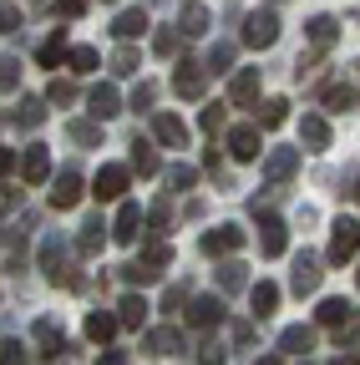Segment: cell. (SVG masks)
Here are the masks:
<instances>
[{
  "label": "cell",
  "instance_id": "6da1fadb",
  "mask_svg": "<svg viewBox=\"0 0 360 365\" xmlns=\"http://www.w3.org/2000/svg\"><path fill=\"white\" fill-rule=\"evenodd\" d=\"M41 269H46V279H51L56 289H76V284H81L76 269H71V254H66V244H61V234L41 239Z\"/></svg>",
  "mask_w": 360,
  "mask_h": 365
},
{
  "label": "cell",
  "instance_id": "7a4b0ae2",
  "mask_svg": "<svg viewBox=\"0 0 360 365\" xmlns=\"http://www.w3.org/2000/svg\"><path fill=\"white\" fill-rule=\"evenodd\" d=\"M360 254V218H335V234H330V264L340 269V264H350Z\"/></svg>",
  "mask_w": 360,
  "mask_h": 365
},
{
  "label": "cell",
  "instance_id": "3957f363",
  "mask_svg": "<svg viewBox=\"0 0 360 365\" xmlns=\"http://www.w3.org/2000/svg\"><path fill=\"white\" fill-rule=\"evenodd\" d=\"M279 41V16L274 11H249V21H244V46H254V51H264V46H274Z\"/></svg>",
  "mask_w": 360,
  "mask_h": 365
},
{
  "label": "cell",
  "instance_id": "277c9868",
  "mask_svg": "<svg viewBox=\"0 0 360 365\" xmlns=\"http://www.w3.org/2000/svg\"><path fill=\"white\" fill-rule=\"evenodd\" d=\"M259 218V249H264V259H279L284 249H289V228H284V218L279 213H254Z\"/></svg>",
  "mask_w": 360,
  "mask_h": 365
},
{
  "label": "cell",
  "instance_id": "5b68a950",
  "mask_svg": "<svg viewBox=\"0 0 360 365\" xmlns=\"http://www.w3.org/2000/svg\"><path fill=\"white\" fill-rule=\"evenodd\" d=\"M203 86H208V66L183 56V61H178V71H173V91H178V97H188V102H198Z\"/></svg>",
  "mask_w": 360,
  "mask_h": 365
},
{
  "label": "cell",
  "instance_id": "8992f818",
  "mask_svg": "<svg viewBox=\"0 0 360 365\" xmlns=\"http://www.w3.org/2000/svg\"><path fill=\"white\" fill-rule=\"evenodd\" d=\"M294 168H299V148H274L264 158V182H269V188H279V182L294 178Z\"/></svg>",
  "mask_w": 360,
  "mask_h": 365
},
{
  "label": "cell",
  "instance_id": "52a82bcc",
  "mask_svg": "<svg viewBox=\"0 0 360 365\" xmlns=\"http://www.w3.org/2000/svg\"><path fill=\"white\" fill-rule=\"evenodd\" d=\"M239 249H244V228H234V223H223V228H208V234H203V254H208V259L239 254Z\"/></svg>",
  "mask_w": 360,
  "mask_h": 365
},
{
  "label": "cell",
  "instance_id": "ba28073f",
  "mask_svg": "<svg viewBox=\"0 0 360 365\" xmlns=\"http://www.w3.org/2000/svg\"><path fill=\"white\" fill-rule=\"evenodd\" d=\"M127 178H132V173H127L122 163H107V168L97 173V182H92V193H97L102 203H117V198L127 193Z\"/></svg>",
  "mask_w": 360,
  "mask_h": 365
},
{
  "label": "cell",
  "instance_id": "9c48e42d",
  "mask_svg": "<svg viewBox=\"0 0 360 365\" xmlns=\"http://www.w3.org/2000/svg\"><path fill=\"white\" fill-rule=\"evenodd\" d=\"M81 193H86V188H81V173H76V168H61V178L51 182V208L66 213V208L81 203Z\"/></svg>",
  "mask_w": 360,
  "mask_h": 365
},
{
  "label": "cell",
  "instance_id": "30bf717a",
  "mask_svg": "<svg viewBox=\"0 0 360 365\" xmlns=\"http://www.w3.org/2000/svg\"><path fill=\"white\" fill-rule=\"evenodd\" d=\"M153 137L163 148H188V122L173 112H153Z\"/></svg>",
  "mask_w": 360,
  "mask_h": 365
},
{
  "label": "cell",
  "instance_id": "8fae6325",
  "mask_svg": "<svg viewBox=\"0 0 360 365\" xmlns=\"http://www.w3.org/2000/svg\"><path fill=\"white\" fill-rule=\"evenodd\" d=\"M21 178L31 182V188H41V182L51 178V153L41 148V143H31V148L21 153Z\"/></svg>",
  "mask_w": 360,
  "mask_h": 365
},
{
  "label": "cell",
  "instance_id": "7c38bea8",
  "mask_svg": "<svg viewBox=\"0 0 360 365\" xmlns=\"http://www.w3.org/2000/svg\"><path fill=\"white\" fill-rule=\"evenodd\" d=\"M107 228H112V223H102V213H92V218L81 223V234H76V254H81V259H97L102 244H107Z\"/></svg>",
  "mask_w": 360,
  "mask_h": 365
},
{
  "label": "cell",
  "instance_id": "4fadbf2b",
  "mask_svg": "<svg viewBox=\"0 0 360 365\" xmlns=\"http://www.w3.org/2000/svg\"><path fill=\"white\" fill-rule=\"evenodd\" d=\"M36 340H41V355H46V360H61V355L71 350L66 335H61V325H56L51 314H41V319H36Z\"/></svg>",
  "mask_w": 360,
  "mask_h": 365
},
{
  "label": "cell",
  "instance_id": "5bb4252c",
  "mask_svg": "<svg viewBox=\"0 0 360 365\" xmlns=\"http://www.w3.org/2000/svg\"><path fill=\"white\" fill-rule=\"evenodd\" d=\"M138 234H143V208L138 203H122L117 218H112V239L117 244H138Z\"/></svg>",
  "mask_w": 360,
  "mask_h": 365
},
{
  "label": "cell",
  "instance_id": "9a60e30c",
  "mask_svg": "<svg viewBox=\"0 0 360 365\" xmlns=\"http://www.w3.org/2000/svg\"><path fill=\"white\" fill-rule=\"evenodd\" d=\"M143 350H148V355H183V330H178V325L148 330V335H143Z\"/></svg>",
  "mask_w": 360,
  "mask_h": 365
},
{
  "label": "cell",
  "instance_id": "2e32d148",
  "mask_svg": "<svg viewBox=\"0 0 360 365\" xmlns=\"http://www.w3.org/2000/svg\"><path fill=\"white\" fill-rule=\"evenodd\" d=\"M320 325H335V330H345V325H360V309L350 304V299H320Z\"/></svg>",
  "mask_w": 360,
  "mask_h": 365
},
{
  "label": "cell",
  "instance_id": "e0dca14e",
  "mask_svg": "<svg viewBox=\"0 0 360 365\" xmlns=\"http://www.w3.org/2000/svg\"><path fill=\"white\" fill-rule=\"evenodd\" d=\"M218 319H223V299H213V294L188 299V325H193V330H213Z\"/></svg>",
  "mask_w": 360,
  "mask_h": 365
},
{
  "label": "cell",
  "instance_id": "ac0fdd59",
  "mask_svg": "<svg viewBox=\"0 0 360 365\" xmlns=\"http://www.w3.org/2000/svg\"><path fill=\"white\" fill-rule=\"evenodd\" d=\"M320 274H325L320 264H314L309 254H299V259H294V274H289V289H294V294H314V289H320Z\"/></svg>",
  "mask_w": 360,
  "mask_h": 365
},
{
  "label": "cell",
  "instance_id": "d6986e66",
  "mask_svg": "<svg viewBox=\"0 0 360 365\" xmlns=\"http://www.w3.org/2000/svg\"><path fill=\"white\" fill-rule=\"evenodd\" d=\"M299 143H304L309 153H325V148H330V122H325L320 112H309V117L299 122Z\"/></svg>",
  "mask_w": 360,
  "mask_h": 365
},
{
  "label": "cell",
  "instance_id": "ffe728a7",
  "mask_svg": "<svg viewBox=\"0 0 360 365\" xmlns=\"http://www.w3.org/2000/svg\"><path fill=\"white\" fill-rule=\"evenodd\" d=\"M229 97H234V107H254V97H259V66L234 71V81H229Z\"/></svg>",
  "mask_w": 360,
  "mask_h": 365
},
{
  "label": "cell",
  "instance_id": "44dd1931",
  "mask_svg": "<svg viewBox=\"0 0 360 365\" xmlns=\"http://www.w3.org/2000/svg\"><path fill=\"white\" fill-rule=\"evenodd\" d=\"M304 36H309V46H314V51H330V46H335V36H340V21H335V16H309Z\"/></svg>",
  "mask_w": 360,
  "mask_h": 365
},
{
  "label": "cell",
  "instance_id": "7402d4cb",
  "mask_svg": "<svg viewBox=\"0 0 360 365\" xmlns=\"http://www.w3.org/2000/svg\"><path fill=\"white\" fill-rule=\"evenodd\" d=\"M213 284H218L223 294H239V289L249 284V269H244L239 259H223V264L213 269Z\"/></svg>",
  "mask_w": 360,
  "mask_h": 365
},
{
  "label": "cell",
  "instance_id": "603a6c76",
  "mask_svg": "<svg viewBox=\"0 0 360 365\" xmlns=\"http://www.w3.org/2000/svg\"><path fill=\"white\" fill-rule=\"evenodd\" d=\"M143 31H148V11H143V6L117 11V21H112V36H117V41H138Z\"/></svg>",
  "mask_w": 360,
  "mask_h": 365
},
{
  "label": "cell",
  "instance_id": "cb8c5ba5",
  "mask_svg": "<svg viewBox=\"0 0 360 365\" xmlns=\"http://www.w3.org/2000/svg\"><path fill=\"white\" fill-rule=\"evenodd\" d=\"M86 107H92V117L97 122H107V117H117L122 112V97H117V86H92V97H86Z\"/></svg>",
  "mask_w": 360,
  "mask_h": 365
},
{
  "label": "cell",
  "instance_id": "d4e9b609",
  "mask_svg": "<svg viewBox=\"0 0 360 365\" xmlns=\"http://www.w3.org/2000/svg\"><path fill=\"white\" fill-rule=\"evenodd\" d=\"M229 153H234V163H254L259 158V127H234L229 132Z\"/></svg>",
  "mask_w": 360,
  "mask_h": 365
},
{
  "label": "cell",
  "instance_id": "484cf974",
  "mask_svg": "<svg viewBox=\"0 0 360 365\" xmlns=\"http://www.w3.org/2000/svg\"><path fill=\"white\" fill-rule=\"evenodd\" d=\"M143 319H148V299H143V294H122L117 325H122V330H143Z\"/></svg>",
  "mask_w": 360,
  "mask_h": 365
},
{
  "label": "cell",
  "instance_id": "4316f807",
  "mask_svg": "<svg viewBox=\"0 0 360 365\" xmlns=\"http://www.w3.org/2000/svg\"><path fill=\"white\" fill-rule=\"evenodd\" d=\"M208 26L213 21H208V11L198 6V0H188V6L178 11V31H183V36H208Z\"/></svg>",
  "mask_w": 360,
  "mask_h": 365
},
{
  "label": "cell",
  "instance_id": "83f0119b",
  "mask_svg": "<svg viewBox=\"0 0 360 365\" xmlns=\"http://www.w3.org/2000/svg\"><path fill=\"white\" fill-rule=\"evenodd\" d=\"M249 304H254V319H269V314L279 309V284H269V279L254 284V289H249Z\"/></svg>",
  "mask_w": 360,
  "mask_h": 365
},
{
  "label": "cell",
  "instance_id": "f1b7e54d",
  "mask_svg": "<svg viewBox=\"0 0 360 365\" xmlns=\"http://www.w3.org/2000/svg\"><path fill=\"white\" fill-rule=\"evenodd\" d=\"M11 122L26 127V132H36L41 122H46V102H41V97H21V107L11 112Z\"/></svg>",
  "mask_w": 360,
  "mask_h": 365
},
{
  "label": "cell",
  "instance_id": "f546056e",
  "mask_svg": "<svg viewBox=\"0 0 360 365\" xmlns=\"http://www.w3.org/2000/svg\"><path fill=\"white\" fill-rule=\"evenodd\" d=\"M279 350H284V355H309V350H314V330H309V325H289V330L279 335Z\"/></svg>",
  "mask_w": 360,
  "mask_h": 365
},
{
  "label": "cell",
  "instance_id": "4dcf8cb0",
  "mask_svg": "<svg viewBox=\"0 0 360 365\" xmlns=\"http://www.w3.org/2000/svg\"><path fill=\"white\" fill-rule=\"evenodd\" d=\"M66 137L76 148H102V122H86V117H76V122H66Z\"/></svg>",
  "mask_w": 360,
  "mask_h": 365
},
{
  "label": "cell",
  "instance_id": "1f68e13d",
  "mask_svg": "<svg viewBox=\"0 0 360 365\" xmlns=\"http://www.w3.org/2000/svg\"><path fill=\"white\" fill-rule=\"evenodd\" d=\"M122 325H117V314H107V309H97V314H86V340H97V345H107L112 335H117Z\"/></svg>",
  "mask_w": 360,
  "mask_h": 365
},
{
  "label": "cell",
  "instance_id": "d6a6232c",
  "mask_svg": "<svg viewBox=\"0 0 360 365\" xmlns=\"http://www.w3.org/2000/svg\"><path fill=\"white\" fill-rule=\"evenodd\" d=\"M122 279H127L132 289H138V284L148 289V284H158V279H163V269H153V264H143V259H132V264H122Z\"/></svg>",
  "mask_w": 360,
  "mask_h": 365
},
{
  "label": "cell",
  "instance_id": "836d02e7",
  "mask_svg": "<svg viewBox=\"0 0 360 365\" xmlns=\"http://www.w3.org/2000/svg\"><path fill=\"white\" fill-rule=\"evenodd\" d=\"M289 122V102L284 97H269V102H259V127H269V132H274V127H284Z\"/></svg>",
  "mask_w": 360,
  "mask_h": 365
},
{
  "label": "cell",
  "instance_id": "e575fe53",
  "mask_svg": "<svg viewBox=\"0 0 360 365\" xmlns=\"http://www.w3.org/2000/svg\"><path fill=\"white\" fill-rule=\"evenodd\" d=\"M132 173H143V178H153V173H163V163H158V153H153V143H132Z\"/></svg>",
  "mask_w": 360,
  "mask_h": 365
},
{
  "label": "cell",
  "instance_id": "d590c367",
  "mask_svg": "<svg viewBox=\"0 0 360 365\" xmlns=\"http://www.w3.org/2000/svg\"><path fill=\"white\" fill-rule=\"evenodd\" d=\"M163 178H168V188H173V193H188L193 182H198V173H193L188 163H173V168H163Z\"/></svg>",
  "mask_w": 360,
  "mask_h": 365
},
{
  "label": "cell",
  "instance_id": "8d00e7d4",
  "mask_svg": "<svg viewBox=\"0 0 360 365\" xmlns=\"http://www.w3.org/2000/svg\"><path fill=\"white\" fill-rule=\"evenodd\" d=\"M66 51H71V46H66V31H56V36L36 51V61H41V66H61V56H66Z\"/></svg>",
  "mask_w": 360,
  "mask_h": 365
},
{
  "label": "cell",
  "instance_id": "74e56055",
  "mask_svg": "<svg viewBox=\"0 0 360 365\" xmlns=\"http://www.w3.org/2000/svg\"><path fill=\"white\" fill-rule=\"evenodd\" d=\"M138 66H143V56L132 51V46H117V51H112V71L117 76H138Z\"/></svg>",
  "mask_w": 360,
  "mask_h": 365
},
{
  "label": "cell",
  "instance_id": "f35d334b",
  "mask_svg": "<svg viewBox=\"0 0 360 365\" xmlns=\"http://www.w3.org/2000/svg\"><path fill=\"white\" fill-rule=\"evenodd\" d=\"M234 41H213V51H208V71H229L234 66Z\"/></svg>",
  "mask_w": 360,
  "mask_h": 365
},
{
  "label": "cell",
  "instance_id": "ab89813d",
  "mask_svg": "<svg viewBox=\"0 0 360 365\" xmlns=\"http://www.w3.org/2000/svg\"><path fill=\"white\" fill-rule=\"evenodd\" d=\"M66 61H71V71H97V51H92V46H71V51H66Z\"/></svg>",
  "mask_w": 360,
  "mask_h": 365
},
{
  "label": "cell",
  "instance_id": "60d3db41",
  "mask_svg": "<svg viewBox=\"0 0 360 365\" xmlns=\"http://www.w3.org/2000/svg\"><path fill=\"white\" fill-rule=\"evenodd\" d=\"M21 86V56H0V91Z\"/></svg>",
  "mask_w": 360,
  "mask_h": 365
},
{
  "label": "cell",
  "instance_id": "b9f144b4",
  "mask_svg": "<svg viewBox=\"0 0 360 365\" xmlns=\"http://www.w3.org/2000/svg\"><path fill=\"white\" fill-rule=\"evenodd\" d=\"M325 107H330V112H350V107H355V86H330V91H325Z\"/></svg>",
  "mask_w": 360,
  "mask_h": 365
},
{
  "label": "cell",
  "instance_id": "7bdbcfd3",
  "mask_svg": "<svg viewBox=\"0 0 360 365\" xmlns=\"http://www.w3.org/2000/svg\"><path fill=\"white\" fill-rule=\"evenodd\" d=\"M0 365H31V345L6 340V345H0Z\"/></svg>",
  "mask_w": 360,
  "mask_h": 365
},
{
  "label": "cell",
  "instance_id": "ee69618b",
  "mask_svg": "<svg viewBox=\"0 0 360 365\" xmlns=\"http://www.w3.org/2000/svg\"><path fill=\"white\" fill-rule=\"evenodd\" d=\"M148 223H153V234H168V223H173V203H168V198H158V203L148 208Z\"/></svg>",
  "mask_w": 360,
  "mask_h": 365
},
{
  "label": "cell",
  "instance_id": "f6af8a7d",
  "mask_svg": "<svg viewBox=\"0 0 360 365\" xmlns=\"http://www.w3.org/2000/svg\"><path fill=\"white\" fill-rule=\"evenodd\" d=\"M46 102H56V107H66V102H76V81H61V76H56V81L46 86Z\"/></svg>",
  "mask_w": 360,
  "mask_h": 365
},
{
  "label": "cell",
  "instance_id": "bcb514c9",
  "mask_svg": "<svg viewBox=\"0 0 360 365\" xmlns=\"http://www.w3.org/2000/svg\"><path fill=\"white\" fill-rule=\"evenodd\" d=\"M26 21H21V6H0V36H16Z\"/></svg>",
  "mask_w": 360,
  "mask_h": 365
},
{
  "label": "cell",
  "instance_id": "7dc6e473",
  "mask_svg": "<svg viewBox=\"0 0 360 365\" xmlns=\"http://www.w3.org/2000/svg\"><path fill=\"white\" fill-rule=\"evenodd\" d=\"M153 102H158V81H143L138 91H132V107H138V112H148Z\"/></svg>",
  "mask_w": 360,
  "mask_h": 365
},
{
  "label": "cell",
  "instance_id": "c3c4849f",
  "mask_svg": "<svg viewBox=\"0 0 360 365\" xmlns=\"http://www.w3.org/2000/svg\"><path fill=\"white\" fill-rule=\"evenodd\" d=\"M51 11H56V21H76L86 11V0H51Z\"/></svg>",
  "mask_w": 360,
  "mask_h": 365
},
{
  "label": "cell",
  "instance_id": "681fc988",
  "mask_svg": "<svg viewBox=\"0 0 360 365\" xmlns=\"http://www.w3.org/2000/svg\"><path fill=\"white\" fill-rule=\"evenodd\" d=\"M153 51H158V56H173V51H178V31H173V26L153 36Z\"/></svg>",
  "mask_w": 360,
  "mask_h": 365
},
{
  "label": "cell",
  "instance_id": "f907efd6",
  "mask_svg": "<svg viewBox=\"0 0 360 365\" xmlns=\"http://www.w3.org/2000/svg\"><path fill=\"white\" fill-rule=\"evenodd\" d=\"M188 304V284H168V294H163V309L173 314V309H183Z\"/></svg>",
  "mask_w": 360,
  "mask_h": 365
},
{
  "label": "cell",
  "instance_id": "816d5d0a",
  "mask_svg": "<svg viewBox=\"0 0 360 365\" xmlns=\"http://www.w3.org/2000/svg\"><path fill=\"white\" fill-rule=\"evenodd\" d=\"M203 168H208V178H213V182H223V188H229V173H223V158H218L213 148L203 153Z\"/></svg>",
  "mask_w": 360,
  "mask_h": 365
},
{
  "label": "cell",
  "instance_id": "f5cc1de1",
  "mask_svg": "<svg viewBox=\"0 0 360 365\" xmlns=\"http://www.w3.org/2000/svg\"><path fill=\"white\" fill-rule=\"evenodd\" d=\"M218 127H223V102L203 107V132H218Z\"/></svg>",
  "mask_w": 360,
  "mask_h": 365
},
{
  "label": "cell",
  "instance_id": "db71d44e",
  "mask_svg": "<svg viewBox=\"0 0 360 365\" xmlns=\"http://www.w3.org/2000/svg\"><path fill=\"white\" fill-rule=\"evenodd\" d=\"M21 208V188H0V218Z\"/></svg>",
  "mask_w": 360,
  "mask_h": 365
},
{
  "label": "cell",
  "instance_id": "11a10c76",
  "mask_svg": "<svg viewBox=\"0 0 360 365\" xmlns=\"http://www.w3.org/2000/svg\"><path fill=\"white\" fill-rule=\"evenodd\" d=\"M198 365H223V345H203V355H198Z\"/></svg>",
  "mask_w": 360,
  "mask_h": 365
},
{
  "label": "cell",
  "instance_id": "9f6ffc18",
  "mask_svg": "<svg viewBox=\"0 0 360 365\" xmlns=\"http://www.w3.org/2000/svg\"><path fill=\"white\" fill-rule=\"evenodd\" d=\"M229 335H234V345H254V330H249V325H244V319H239V325H234V330H229Z\"/></svg>",
  "mask_w": 360,
  "mask_h": 365
},
{
  "label": "cell",
  "instance_id": "6f0895ef",
  "mask_svg": "<svg viewBox=\"0 0 360 365\" xmlns=\"http://www.w3.org/2000/svg\"><path fill=\"white\" fill-rule=\"evenodd\" d=\"M16 163H21V158H16V153H11V148H0V178H6V173H11V168H16Z\"/></svg>",
  "mask_w": 360,
  "mask_h": 365
},
{
  "label": "cell",
  "instance_id": "680465c9",
  "mask_svg": "<svg viewBox=\"0 0 360 365\" xmlns=\"http://www.w3.org/2000/svg\"><path fill=\"white\" fill-rule=\"evenodd\" d=\"M97 365H127V350H107V355H102Z\"/></svg>",
  "mask_w": 360,
  "mask_h": 365
},
{
  "label": "cell",
  "instance_id": "91938a15",
  "mask_svg": "<svg viewBox=\"0 0 360 365\" xmlns=\"http://www.w3.org/2000/svg\"><path fill=\"white\" fill-rule=\"evenodd\" d=\"M335 365H360V350H350V345H345V350L335 355Z\"/></svg>",
  "mask_w": 360,
  "mask_h": 365
},
{
  "label": "cell",
  "instance_id": "94428289",
  "mask_svg": "<svg viewBox=\"0 0 360 365\" xmlns=\"http://www.w3.org/2000/svg\"><path fill=\"white\" fill-rule=\"evenodd\" d=\"M254 365H284V360H279V355H259Z\"/></svg>",
  "mask_w": 360,
  "mask_h": 365
},
{
  "label": "cell",
  "instance_id": "6125c7cd",
  "mask_svg": "<svg viewBox=\"0 0 360 365\" xmlns=\"http://www.w3.org/2000/svg\"><path fill=\"white\" fill-rule=\"evenodd\" d=\"M355 203H360V178H355Z\"/></svg>",
  "mask_w": 360,
  "mask_h": 365
},
{
  "label": "cell",
  "instance_id": "be15d7a7",
  "mask_svg": "<svg viewBox=\"0 0 360 365\" xmlns=\"http://www.w3.org/2000/svg\"><path fill=\"white\" fill-rule=\"evenodd\" d=\"M355 76H360V61H355Z\"/></svg>",
  "mask_w": 360,
  "mask_h": 365
},
{
  "label": "cell",
  "instance_id": "e7e4bbea",
  "mask_svg": "<svg viewBox=\"0 0 360 365\" xmlns=\"http://www.w3.org/2000/svg\"><path fill=\"white\" fill-rule=\"evenodd\" d=\"M102 6H112V0H102Z\"/></svg>",
  "mask_w": 360,
  "mask_h": 365
},
{
  "label": "cell",
  "instance_id": "03108f58",
  "mask_svg": "<svg viewBox=\"0 0 360 365\" xmlns=\"http://www.w3.org/2000/svg\"><path fill=\"white\" fill-rule=\"evenodd\" d=\"M61 365H66V360H61Z\"/></svg>",
  "mask_w": 360,
  "mask_h": 365
}]
</instances>
